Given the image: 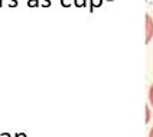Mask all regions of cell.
I'll return each mask as SVG.
<instances>
[{
    "instance_id": "1",
    "label": "cell",
    "mask_w": 153,
    "mask_h": 137,
    "mask_svg": "<svg viewBox=\"0 0 153 137\" xmlns=\"http://www.w3.org/2000/svg\"><path fill=\"white\" fill-rule=\"evenodd\" d=\"M153 38V19L147 13L146 15V43H149Z\"/></svg>"
},
{
    "instance_id": "2",
    "label": "cell",
    "mask_w": 153,
    "mask_h": 137,
    "mask_svg": "<svg viewBox=\"0 0 153 137\" xmlns=\"http://www.w3.org/2000/svg\"><path fill=\"white\" fill-rule=\"evenodd\" d=\"M149 103L152 104V107H153V84L149 88Z\"/></svg>"
},
{
    "instance_id": "3",
    "label": "cell",
    "mask_w": 153,
    "mask_h": 137,
    "mask_svg": "<svg viewBox=\"0 0 153 137\" xmlns=\"http://www.w3.org/2000/svg\"><path fill=\"white\" fill-rule=\"evenodd\" d=\"M27 6H30V7L33 6V7H36V6H39V1H38V0H29V1H27Z\"/></svg>"
},
{
    "instance_id": "4",
    "label": "cell",
    "mask_w": 153,
    "mask_h": 137,
    "mask_svg": "<svg viewBox=\"0 0 153 137\" xmlns=\"http://www.w3.org/2000/svg\"><path fill=\"white\" fill-rule=\"evenodd\" d=\"M150 120V111H149V107H146V123H149Z\"/></svg>"
},
{
    "instance_id": "5",
    "label": "cell",
    "mask_w": 153,
    "mask_h": 137,
    "mask_svg": "<svg viewBox=\"0 0 153 137\" xmlns=\"http://www.w3.org/2000/svg\"><path fill=\"white\" fill-rule=\"evenodd\" d=\"M9 4H10L12 7H16V6H17V1H16V0H12V1H10Z\"/></svg>"
},
{
    "instance_id": "6",
    "label": "cell",
    "mask_w": 153,
    "mask_h": 137,
    "mask_svg": "<svg viewBox=\"0 0 153 137\" xmlns=\"http://www.w3.org/2000/svg\"><path fill=\"white\" fill-rule=\"evenodd\" d=\"M15 137H26V134H25V133H16V134H15Z\"/></svg>"
},
{
    "instance_id": "7",
    "label": "cell",
    "mask_w": 153,
    "mask_h": 137,
    "mask_svg": "<svg viewBox=\"0 0 153 137\" xmlns=\"http://www.w3.org/2000/svg\"><path fill=\"white\" fill-rule=\"evenodd\" d=\"M0 137H12V136H10L9 133H1V134H0Z\"/></svg>"
},
{
    "instance_id": "8",
    "label": "cell",
    "mask_w": 153,
    "mask_h": 137,
    "mask_svg": "<svg viewBox=\"0 0 153 137\" xmlns=\"http://www.w3.org/2000/svg\"><path fill=\"white\" fill-rule=\"evenodd\" d=\"M149 137H153V127L150 129V131H149Z\"/></svg>"
}]
</instances>
